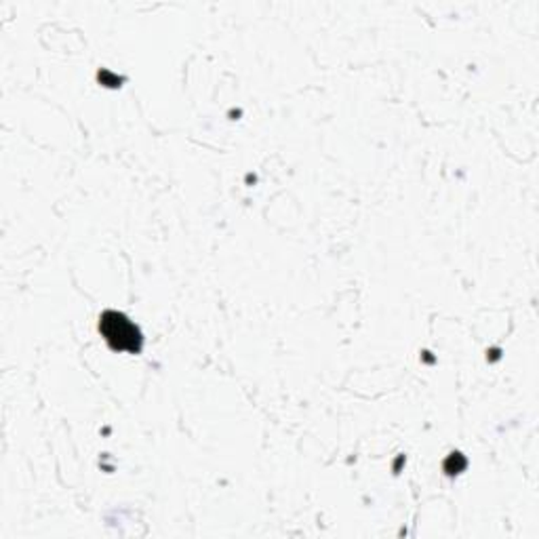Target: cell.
<instances>
[{
	"label": "cell",
	"instance_id": "6da1fadb",
	"mask_svg": "<svg viewBox=\"0 0 539 539\" xmlns=\"http://www.w3.org/2000/svg\"><path fill=\"white\" fill-rule=\"evenodd\" d=\"M102 331L106 333V340L114 348H120V350L122 348H127V350H137L139 348L137 329H135L125 316L114 314V312H108V314L103 316Z\"/></svg>",
	"mask_w": 539,
	"mask_h": 539
}]
</instances>
